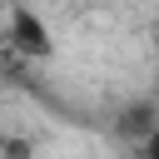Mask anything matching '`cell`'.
<instances>
[{
  "label": "cell",
  "instance_id": "3",
  "mask_svg": "<svg viewBox=\"0 0 159 159\" xmlns=\"http://www.w3.org/2000/svg\"><path fill=\"white\" fill-rule=\"evenodd\" d=\"M0 154H5V159H30V144H25V139H5Z\"/></svg>",
  "mask_w": 159,
  "mask_h": 159
},
{
  "label": "cell",
  "instance_id": "2",
  "mask_svg": "<svg viewBox=\"0 0 159 159\" xmlns=\"http://www.w3.org/2000/svg\"><path fill=\"white\" fill-rule=\"evenodd\" d=\"M139 154H144V159H159V124H154V129H144V139H139Z\"/></svg>",
  "mask_w": 159,
  "mask_h": 159
},
{
  "label": "cell",
  "instance_id": "1",
  "mask_svg": "<svg viewBox=\"0 0 159 159\" xmlns=\"http://www.w3.org/2000/svg\"><path fill=\"white\" fill-rule=\"evenodd\" d=\"M5 45L20 60H50L55 55V30L30 0H10L5 5Z\"/></svg>",
  "mask_w": 159,
  "mask_h": 159
}]
</instances>
